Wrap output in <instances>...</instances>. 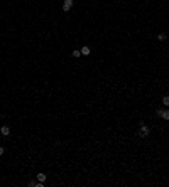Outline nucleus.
I'll return each instance as SVG.
<instances>
[{
  "mask_svg": "<svg viewBox=\"0 0 169 187\" xmlns=\"http://www.w3.org/2000/svg\"><path fill=\"white\" fill-rule=\"evenodd\" d=\"M149 133H151V128H149L147 125H144V123L140 121V128H139V136H140V138H146V136L149 135Z\"/></svg>",
  "mask_w": 169,
  "mask_h": 187,
  "instance_id": "nucleus-1",
  "label": "nucleus"
},
{
  "mask_svg": "<svg viewBox=\"0 0 169 187\" xmlns=\"http://www.w3.org/2000/svg\"><path fill=\"white\" fill-rule=\"evenodd\" d=\"M157 116H161L162 120L167 121L169 120V110H157Z\"/></svg>",
  "mask_w": 169,
  "mask_h": 187,
  "instance_id": "nucleus-2",
  "label": "nucleus"
},
{
  "mask_svg": "<svg viewBox=\"0 0 169 187\" xmlns=\"http://www.w3.org/2000/svg\"><path fill=\"white\" fill-rule=\"evenodd\" d=\"M71 7H73V0H64V2H63V10L64 12H69Z\"/></svg>",
  "mask_w": 169,
  "mask_h": 187,
  "instance_id": "nucleus-3",
  "label": "nucleus"
},
{
  "mask_svg": "<svg viewBox=\"0 0 169 187\" xmlns=\"http://www.w3.org/2000/svg\"><path fill=\"white\" fill-rule=\"evenodd\" d=\"M79 51H81V56H90L91 49H90V47H88V45H83V47H81Z\"/></svg>",
  "mask_w": 169,
  "mask_h": 187,
  "instance_id": "nucleus-4",
  "label": "nucleus"
},
{
  "mask_svg": "<svg viewBox=\"0 0 169 187\" xmlns=\"http://www.w3.org/2000/svg\"><path fill=\"white\" fill-rule=\"evenodd\" d=\"M0 133L4 136H9L10 135V128H9V126H2V128H0Z\"/></svg>",
  "mask_w": 169,
  "mask_h": 187,
  "instance_id": "nucleus-5",
  "label": "nucleus"
},
{
  "mask_svg": "<svg viewBox=\"0 0 169 187\" xmlns=\"http://www.w3.org/2000/svg\"><path fill=\"white\" fill-rule=\"evenodd\" d=\"M46 179H47V177L44 175V172H39V174H37V180L39 182H46Z\"/></svg>",
  "mask_w": 169,
  "mask_h": 187,
  "instance_id": "nucleus-6",
  "label": "nucleus"
},
{
  "mask_svg": "<svg viewBox=\"0 0 169 187\" xmlns=\"http://www.w3.org/2000/svg\"><path fill=\"white\" fill-rule=\"evenodd\" d=\"M71 56H73V57H74V59H78V57H79V56H81V51H78V49H74V51H73V52H71Z\"/></svg>",
  "mask_w": 169,
  "mask_h": 187,
  "instance_id": "nucleus-7",
  "label": "nucleus"
},
{
  "mask_svg": "<svg viewBox=\"0 0 169 187\" xmlns=\"http://www.w3.org/2000/svg\"><path fill=\"white\" fill-rule=\"evenodd\" d=\"M162 105H164V106H169V96H167V95L162 96Z\"/></svg>",
  "mask_w": 169,
  "mask_h": 187,
  "instance_id": "nucleus-8",
  "label": "nucleus"
},
{
  "mask_svg": "<svg viewBox=\"0 0 169 187\" xmlns=\"http://www.w3.org/2000/svg\"><path fill=\"white\" fill-rule=\"evenodd\" d=\"M157 40H166V34H164V32H161V34L157 35Z\"/></svg>",
  "mask_w": 169,
  "mask_h": 187,
  "instance_id": "nucleus-9",
  "label": "nucleus"
},
{
  "mask_svg": "<svg viewBox=\"0 0 169 187\" xmlns=\"http://www.w3.org/2000/svg\"><path fill=\"white\" fill-rule=\"evenodd\" d=\"M36 184H37V182H34V180H31V182H29V187H36Z\"/></svg>",
  "mask_w": 169,
  "mask_h": 187,
  "instance_id": "nucleus-10",
  "label": "nucleus"
},
{
  "mask_svg": "<svg viewBox=\"0 0 169 187\" xmlns=\"http://www.w3.org/2000/svg\"><path fill=\"white\" fill-rule=\"evenodd\" d=\"M0 155H4V147H0Z\"/></svg>",
  "mask_w": 169,
  "mask_h": 187,
  "instance_id": "nucleus-11",
  "label": "nucleus"
}]
</instances>
